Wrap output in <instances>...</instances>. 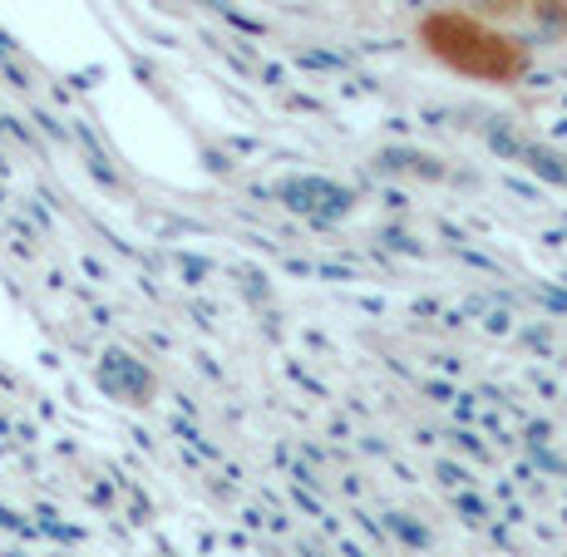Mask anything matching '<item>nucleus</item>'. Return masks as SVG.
<instances>
[{
  "label": "nucleus",
  "instance_id": "nucleus-1",
  "mask_svg": "<svg viewBox=\"0 0 567 557\" xmlns=\"http://www.w3.org/2000/svg\"><path fill=\"white\" fill-rule=\"evenodd\" d=\"M424 45L440 54L450 70L468 74V80H488V84H514L528 70V50L514 35L494 30L488 20H474L464 10H430L420 20Z\"/></svg>",
  "mask_w": 567,
  "mask_h": 557
},
{
  "label": "nucleus",
  "instance_id": "nucleus-2",
  "mask_svg": "<svg viewBox=\"0 0 567 557\" xmlns=\"http://www.w3.org/2000/svg\"><path fill=\"white\" fill-rule=\"evenodd\" d=\"M538 0H464V16L474 20H514V16H533Z\"/></svg>",
  "mask_w": 567,
  "mask_h": 557
}]
</instances>
